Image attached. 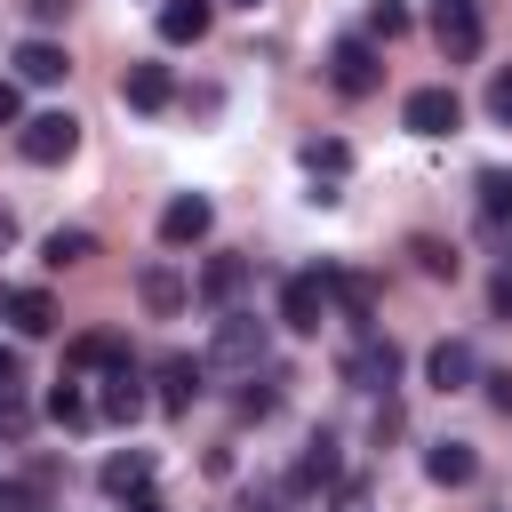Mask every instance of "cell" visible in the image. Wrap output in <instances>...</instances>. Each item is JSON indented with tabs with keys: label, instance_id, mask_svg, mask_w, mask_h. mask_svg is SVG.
I'll return each mask as SVG.
<instances>
[{
	"label": "cell",
	"instance_id": "cell-26",
	"mask_svg": "<svg viewBox=\"0 0 512 512\" xmlns=\"http://www.w3.org/2000/svg\"><path fill=\"white\" fill-rule=\"evenodd\" d=\"M120 360H128L120 336H80V344H72V368H120Z\"/></svg>",
	"mask_w": 512,
	"mask_h": 512
},
{
	"label": "cell",
	"instance_id": "cell-27",
	"mask_svg": "<svg viewBox=\"0 0 512 512\" xmlns=\"http://www.w3.org/2000/svg\"><path fill=\"white\" fill-rule=\"evenodd\" d=\"M304 168H312V176H344V168H352V152H344L336 136H312V144H304Z\"/></svg>",
	"mask_w": 512,
	"mask_h": 512
},
{
	"label": "cell",
	"instance_id": "cell-24",
	"mask_svg": "<svg viewBox=\"0 0 512 512\" xmlns=\"http://www.w3.org/2000/svg\"><path fill=\"white\" fill-rule=\"evenodd\" d=\"M328 480H336V440H328V432H320V440H312V448H304V464H296V472H288V488H328Z\"/></svg>",
	"mask_w": 512,
	"mask_h": 512
},
{
	"label": "cell",
	"instance_id": "cell-12",
	"mask_svg": "<svg viewBox=\"0 0 512 512\" xmlns=\"http://www.w3.org/2000/svg\"><path fill=\"white\" fill-rule=\"evenodd\" d=\"M200 384H208V360H192V352H168V360H160V408H168V416H184V408L200 400Z\"/></svg>",
	"mask_w": 512,
	"mask_h": 512
},
{
	"label": "cell",
	"instance_id": "cell-19",
	"mask_svg": "<svg viewBox=\"0 0 512 512\" xmlns=\"http://www.w3.org/2000/svg\"><path fill=\"white\" fill-rule=\"evenodd\" d=\"M0 312H8L24 336H48V328H56V296H48V288H8V304H0Z\"/></svg>",
	"mask_w": 512,
	"mask_h": 512
},
{
	"label": "cell",
	"instance_id": "cell-34",
	"mask_svg": "<svg viewBox=\"0 0 512 512\" xmlns=\"http://www.w3.org/2000/svg\"><path fill=\"white\" fill-rule=\"evenodd\" d=\"M480 384H488V400H496V408H504V416H512V368H488V376H480Z\"/></svg>",
	"mask_w": 512,
	"mask_h": 512
},
{
	"label": "cell",
	"instance_id": "cell-35",
	"mask_svg": "<svg viewBox=\"0 0 512 512\" xmlns=\"http://www.w3.org/2000/svg\"><path fill=\"white\" fill-rule=\"evenodd\" d=\"M24 16H32V24H64V16H72V0H24Z\"/></svg>",
	"mask_w": 512,
	"mask_h": 512
},
{
	"label": "cell",
	"instance_id": "cell-1",
	"mask_svg": "<svg viewBox=\"0 0 512 512\" xmlns=\"http://www.w3.org/2000/svg\"><path fill=\"white\" fill-rule=\"evenodd\" d=\"M264 352H272L264 320H248V312H216V336H208V368L256 376V368H264Z\"/></svg>",
	"mask_w": 512,
	"mask_h": 512
},
{
	"label": "cell",
	"instance_id": "cell-25",
	"mask_svg": "<svg viewBox=\"0 0 512 512\" xmlns=\"http://www.w3.org/2000/svg\"><path fill=\"white\" fill-rule=\"evenodd\" d=\"M48 416H56L64 432H80V424H96V408H88V400H80V384H64V376H56V392H48Z\"/></svg>",
	"mask_w": 512,
	"mask_h": 512
},
{
	"label": "cell",
	"instance_id": "cell-6",
	"mask_svg": "<svg viewBox=\"0 0 512 512\" xmlns=\"http://www.w3.org/2000/svg\"><path fill=\"white\" fill-rule=\"evenodd\" d=\"M320 320H328V280H320V272H288V280H280V328L320 336Z\"/></svg>",
	"mask_w": 512,
	"mask_h": 512
},
{
	"label": "cell",
	"instance_id": "cell-30",
	"mask_svg": "<svg viewBox=\"0 0 512 512\" xmlns=\"http://www.w3.org/2000/svg\"><path fill=\"white\" fill-rule=\"evenodd\" d=\"M272 408H280V376H264V384L240 392V416H272Z\"/></svg>",
	"mask_w": 512,
	"mask_h": 512
},
{
	"label": "cell",
	"instance_id": "cell-17",
	"mask_svg": "<svg viewBox=\"0 0 512 512\" xmlns=\"http://www.w3.org/2000/svg\"><path fill=\"white\" fill-rule=\"evenodd\" d=\"M64 72H72V64H64L56 40H24V48H16V80H24V88H56Z\"/></svg>",
	"mask_w": 512,
	"mask_h": 512
},
{
	"label": "cell",
	"instance_id": "cell-10",
	"mask_svg": "<svg viewBox=\"0 0 512 512\" xmlns=\"http://www.w3.org/2000/svg\"><path fill=\"white\" fill-rule=\"evenodd\" d=\"M240 288H248V256L216 248V256L200 264V304H208V312H232V304H240Z\"/></svg>",
	"mask_w": 512,
	"mask_h": 512
},
{
	"label": "cell",
	"instance_id": "cell-3",
	"mask_svg": "<svg viewBox=\"0 0 512 512\" xmlns=\"http://www.w3.org/2000/svg\"><path fill=\"white\" fill-rule=\"evenodd\" d=\"M432 40H440L448 64H472V56L488 48V16H480V0H432Z\"/></svg>",
	"mask_w": 512,
	"mask_h": 512
},
{
	"label": "cell",
	"instance_id": "cell-11",
	"mask_svg": "<svg viewBox=\"0 0 512 512\" xmlns=\"http://www.w3.org/2000/svg\"><path fill=\"white\" fill-rule=\"evenodd\" d=\"M208 224H216V208H208L200 192H176V200L160 208V240H168V248H192V240H208Z\"/></svg>",
	"mask_w": 512,
	"mask_h": 512
},
{
	"label": "cell",
	"instance_id": "cell-32",
	"mask_svg": "<svg viewBox=\"0 0 512 512\" xmlns=\"http://www.w3.org/2000/svg\"><path fill=\"white\" fill-rule=\"evenodd\" d=\"M488 312H496V320H512V264L488 280Z\"/></svg>",
	"mask_w": 512,
	"mask_h": 512
},
{
	"label": "cell",
	"instance_id": "cell-22",
	"mask_svg": "<svg viewBox=\"0 0 512 512\" xmlns=\"http://www.w3.org/2000/svg\"><path fill=\"white\" fill-rule=\"evenodd\" d=\"M104 416H112V424H136V416H144V392H136V368H128V360L104 368Z\"/></svg>",
	"mask_w": 512,
	"mask_h": 512
},
{
	"label": "cell",
	"instance_id": "cell-28",
	"mask_svg": "<svg viewBox=\"0 0 512 512\" xmlns=\"http://www.w3.org/2000/svg\"><path fill=\"white\" fill-rule=\"evenodd\" d=\"M408 32V8L400 0H368V40H400Z\"/></svg>",
	"mask_w": 512,
	"mask_h": 512
},
{
	"label": "cell",
	"instance_id": "cell-31",
	"mask_svg": "<svg viewBox=\"0 0 512 512\" xmlns=\"http://www.w3.org/2000/svg\"><path fill=\"white\" fill-rule=\"evenodd\" d=\"M488 120H496V128H512V64L488 80Z\"/></svg>",
	"mask_w": 512,
	"mask_h": 512
},
{
	"label": "cell",
	"instance_id": "cell-16",
	"mask_svg": "<svg viewBox=\"0 0 512 512\" xmlns=\"http://www.w3.org/2000/svg\"><path fill=\"white\" fill-rule=\"evenodd\" d=\"M208 16H216V0H160V40L168 48H192L208 32Z\"/></svg>",
	"mask_w": 512,
	"mask_h": 512
},
{
	"label": "cell",
	"instance_id": "cell-21",
	"mask_svg": "<svg viewBox=\"0 0 512 512\" xmlns=\"http://www.w3.org/2000/svg\"><path fill=\"white\" fill-rule=\"evenodd\" d=\"M88 256H96V232H88V224H56V232H48V248H40V264H48V272L88 264Z\"/></svg>",
	"mask_w": 512,
	"mask_h": 512
},
{
	"label": "cell",
	"instance_id": "cell-8",
	"mask_svg": "<svg viewBox=\"0 0 512 512\" xmlns=\"http://www.w3.org/2000/svg\"><path fill=\"white\" fill-rule=\"evenodd\" d=\"M400 120L416 128V136H456V120H464V104H456V88H408V104H400Z\"/></svg>",
	"mask_w": 512,
	"mask_h": 512
},
{
	"label": "cell",
	"instance_id": "cell-20",
	"mask_svg": "<svg viewBox=\"0 0 512 512\" xmlns=\"http://www.w3.org/2000/svg\"><path fill=\"white\" fill-rule=\"evenodd\" d=\"M104 496H144V480H152V456L144 448H120V456H104Z\"/></svg>",
	"mask_w": 512,
	"mask_h": 512
},
{
	"label": "cell",
	"instance_id": "cell-5",
	"mask_svg": "<svg viewBox=\"0 0 512 512\" xmlns=\"http://www.w3.org/2000/svg\"><path fill=\"white\" fill-rule=\"evenodd\" d=\"M344 384H352V392H392V384H400V344H392V336H360V344L344 352Z\"/></svg>",
	"mask_w": 512,
	"mask_h": 512
},
{
	"label": "cell",
	"instance_id": "cell-41",
	"mask_svg": "<svg viewBox=\"0 0 512 512\" xmlns=\"http://www.w3.org/2000/svg\"><path fill=\"white\" fill-rule=\"evenodd\" d=\"M232 8H256V0H232Z\"/></svg>",
	"mask_w": 512,
	"mask_h": 512
},
{
	"label": "cell",
	"instance_id": "cell-18",
	"mask_svg": "<svg viewBox=\"0 0 512 512\" xmlns=\"http://www.w3.org/2000/svg\"><path fill=\"white\" fill-rule=\"evenodd\" d=\"M424 472H432L440 488H464V480L480 472V456H472V440H432V448H424Z\"/></svg>",
	"mask_w": 512,
	"mask_h": 512
},
{
	"label": "cell",
	"instance_id": "cell-23",
	"mask_svg": "<svg viewBox=\"0 0 512 512\" xmlns=\"http://www.w3.org/2000/svg\"><path fill=\"white\" fill-rule=\"evenodd\" d=\"M408 256H416V272H424V280H456V248H448L440 232H416V240H408Z\"/></svg>",
	"mask_w": 512,
	"mask_h": 512
},
{
	"label": "cell",
	"instance_id": "cell-15",
	"mask_svg": "<svg viewBox=\"0 0 512 512\" xmlns=\"http://www.w3.org/2000/svg\"><path fill=\"white\" fill-rule=\"evenodd\" d=\"M424 376H432V392H464V384H472V344H464V336H440V344L424 352Z\"/></svg>",
	"mask_w": 512,
	"mask_h": 512
},
{
	"label": "cell",
	"instance_id": "cell-4",
	"mask_svg": "<svg viewBox=\"0 0 512 512\" xmlns=\"http://www.w3.org/2000/svg\"><path fill=\"white\" fill-rule=\"evenodd\" d=\"M16 152H24L32 168H64V160L80 152V120H72V112H32V120L16 128Z\"/></svg>",
	"mask_w": 512,
	"mask_h": 512
},
{
	"label": "cell",
	"instance_id": "cell-13",
	"mask_svg": "<svg viewBox=\"0 0 512 512\" xmlns=\"http://www.w3.org/2000/svg\"><path fill=\"white\" fill-rule=\"evenodd\" d=\"M320 280H328V304H344V320L368 328V312H376V280L352 272V264H320Z\"/></svg>",
	"mask_w": 512,
	"mask_h": 512
},
{
	"label": "cell",
	"instance_id": "cell-9",
	"mask_svg": "<svg viewBox=\"0 0 512 512\" xmlns=\"http://www.w3.org/2000/svg\"><path fill=\"white\" fill-rule=\"evenodd\" d=\"M120 104L128 112H168L176 104V72L168 64H128L120 72Z\"/></svg>",
	"mask_w": 512,
	"mask_h": 512
},
{
	"label": "cell",
	"instance_id": "cell-29",
	"mask_svg": "<svg viewBox=\"0 0 512 512\" xmlns=\"http://www.w3.org/2000/svg\"><path fill=\"white\" fill-rule=\"evenodd\" d=\"M32 440V416L16 408V392H0V448H24Z\"/></svg>",
	"mask_w": 512,
	"mask_h": 512
},
{
	"label": "cell",
	"instance_id": "cell-38",
	"mask_svg": "<svg viewBox=\"0 0 512 512\" xmlns=\"http://www.w3.org/2000/svg\"><path fill=\"white\" fill-rule=\"evenodd\" d=\"M128 512H168V504L160 496H128Z\"/></svg>",
	"mask_w": 512,
	"mask_h": 512
},
{
	"label": "cell",
	"instance_id": "cell-39",
	"mask_svg": "<svg viewBox=\"0 0 512 512\" xmlns=\"http://www.w3.org/2000/svg\"><path fill=\"white\" fill-rule=\"evenodd\" d=\"M8 240H16V216H8V208H0V248H8Z\"/></svg>",
	"mask_w": 512,
	"mask_h": 512
},
{
	"label": "cell",
	"instance_id": "cell-7",
	"mask_svg": "<svg viewBox=\"0 0 512 512\" xmlns=\"http://www.w3.org/2000/svg\"><path fill=\"white\" fill-rule=\"evenodd\" d=\"M480 232L512 264V168H480Z\"/></svg>",
	"mask_w": 512,
	"mask_h": 512
},
{
	"label": "cell",
	"instance_id": "cell-33",
	"mask_svg": "<svg viewBox=\"0 0 512 512\" xmlns=\"http://www.w3.org/2000/svg\"><path fill=\"white\" fill-rule=\"evenodd\" d=\"M0 512H40V488H16V480H0Z\"/></svg>",
	"mask_w": 512,
	"mask_h": 512
},
{
	"label": "cell",
	"instance_id": "cell-40",
	"mask_svg": "<svg viewBox=\"0 0 512 512\" xmlns=\"http://www.w3.org/2000/svg\"><path fill=\"white\" fill-rule=\"evenodd\" d=\"M248 512H272V504H248Z\"/></svg>",
	"mask_w": 512,
	"mask_h": 512
},
{
	"label": "cell",
	"instance_id": "cell-37",
	"mask_svg": "<svg viewBox=\"0 0 512 512\" xmlns=\"http://www.w3.org/2000/svg\"><path fill=\"white\" fill-rule=\"evenodd\" d=\"M16 384H24V360H16L8 344H0V392H16Z\"/></svg>",
	"mask_w": 512,
	"mask_h": 512
},
{
	"label": "cell",
	"instance_id": "cell-14",
	"mask_svg": "<svg viewBox=\"0 0 512 512\" xmlns=\"http://www.w3.org/2000/svg\"><path fill=\"white\" fill-rule=\"evenodd\" d=\"M136 296H144V312H152V320H176L192 288L176 280V264H144V272H136Z\"/></svg>",
	"mask_w": 512,
	"mask_h": 512
},
{
	"label": "cell",
	"instance_id": "cell-36",
	"mask_svg": "<svg viewBox=\"0 0 512 512\" xmlns=\"http://www.w3.org/2000/svg\"><path fill=\"white\" fill-rule=\"evenodd\" d=\"M0 128H24V96H16V80H0Z\"/></svg>",
	"mask_w": 512,
	"mask_h": 512
},
{
	"label": "cell",
	"instance_id": "cell-2",
	"mask_svg": "<svg viewBox=\"0 0 512 512\" xmlns=\"http://www.w3.org/2000/svg\"><path fill=\"white\" fill-rule=\"evenodd\" d=\"M328 88H336V96H376V88H384V56H376L368 32H344V40L328 48Z\"/></svg>",
	"mask_w": 512,
	"mask_h": 512
}]
</instances>
